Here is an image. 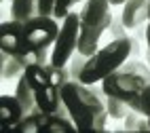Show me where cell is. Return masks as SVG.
Wrapping results in <instances>:
<instances>
[{
  "instance_id": "1",
  "label": "cell",
  "mask_w": 150,
  "mask_h": 133,
  "mask_svg": "<svg viewBox=\"0 0 150 133\" xmlns=\"http://www.w3.org/2000/svg\"><path fill=\"white\" fill-rule=\"evenodd\" d=\"M99 83L85 85L81 80H68L62 89V101L68 106L76 131H104L108 120L106 91Z\"/></svg>"
},
{
  "instance_id": "2",
  "label": "cell",
  "mask_w": 150,
  "mask_h": 133,
  "mask_svg": "<svg viewBox=\"0 0 150 133\" xmlns=\"http://www.w3.org/2000/svg\"><path fill=\"white\" fill-rule=\"evenodd\" d=\"M148 85H150L148 64L131 57L102 80V87L108 95L121 97L129 104L133 112H139V114H144V91L148 89Z\"/></svg>"
},
{
  "instance_id": "3",
  "label": "cell",
  "mask_w": 150,
  "mask_h": 133,
  "mask_svg": "<svg viewBox=\"0 0 150 133\" xmlns=\"http://www.w3.org/2000/svg\"><path fill=\"white\" fill-rule=\"evenodd\" d=\"M59 34V25L55 17H42L38 15L32 21L23 23V32L19 38V45L15 49V57L25 68L30 66H47L51 61L49 49H53Z\"/></svg>"
},
{
  "instance_id": "4",
  "label": "cell",
  "mask_w": 150,
  "mask_h": 133,
  "mask_svg": "<svg viewBox=\"0 0 150 133\" xmlns=\"http://www.w3.org/2000/svg\"><path fill=\"white\" fill-rule=\"evenodd\" d=\"M25 78L32 85L38 108L42 112H53L62 104V89L70 80L66 66H55L49 61L47 66H30L25 68Z\"/></svg>"
},
{
  "instance_id": "5",
  "label": "cell",
  "mask_w": 150,
  "mask_h": 133,
  "mask_svg": "<svg viewBox=\"0 0 150 133\" xmlns=\"http://www.w3.org/2000/svg\"><path fill=\"white\" fill-rule=\"evenodd\" d=\"M135 51H137V42L131 36L129 38H112L106 47L97 49L93 55L87 57L81 83H85V85L102 83L108 74H112L114 70L121 68Z\"/></svg>"
},
{
  "instance_id": "6",
  "label": "cell",
  "mask_w": 150,
  "mask_h": 133,
  "mask_svg": "<svg viewBox=\"0 0 150 133\" xmlns=\"http://www.w3.org/2000/svg\"><path fill=\"white\" fill-rule=\"evenodd\" d=\"M81 38L78 51L83 55H93L99 49V38L108 30L112 19V4L110 0H89L81 8Z\"/></svg>"
},
{
  "instance_id": "7",
  "label": "cell",
  "mask_w": 150,
  "mask_h": 133,
  "mask_svg": "<svg viewBox=\"0 0 150 133\" xmlns=\"http://www.w3.org/2000/svg\"><path fill=\"white\" fill-rule=\"evenodd\" d=\"M78 38H81V15L70 11L64 17V23L59 25L57 40L51 49V64L68 66L70 57L78 51Z\"/></svg>"
},
{
  "instance_id": "8",
  "label": "cell",
  "mask_w": 150,
  "mask_h": 133,
  "mask_svg": "<svg viewBox=\"0 0 150 133\" xmlns=\"http://www.w3.org/2000/svg\"><path fill=\"white\" fill-rule=\"evenodd\" d=\"M17 131H23V133H30V131H38V133H66V131H74L76 125L68 118H62L57 114H49V112H42V110H36L34 114H28L23 116V120L15 127Z\"/></svg>"
},
{
  "instance_id": "9",
  "label": "cell",
  "mask_w": 150,
  "mask_h": 133,
  "mask_svg": "<svg viewBox=\"0 0 150 133\" xmlns=\"http://www.w3.org/2000/svg\"><path fill=\"white\" fill-rule=\"evenodd\" d=\"M23 116H25L23 106L15 95L0 97V125H2V129H15L23 120Z\"/></svg>"
},
{
  "instance_id": "10",
  "label": "cell",
  "mask_w": 150,
  "mask_h": 133,
  "mask_svg": "<svg viewBox=\"0 0 150 133\" xmlns=\"http://www.w3.org/2000/svg\"><path fill=\"white\" fill-rule=\"evenodd\" d=\"M150 17V0H125L123 4V21L129 30L144 25Z\"/></svg>"
},
{
  "instance_id": "11",
  "label": "cell",
  "mask_w": 150,
  "mask_h": 133,
  "mask_svg": "<svg viewBox=\"0 0 150 133\" xmlns=\"http://www.w3.org/2000/svg\"><path fill=\"white\" fill-rule=\"evenodd\" d=\"M23 32V23L19 21H2V34H0V51H8L15 53V49L19 45V38Z\"/></svg>"
},
{
  "instance_id": "12",
  "label": "cell",
  "mask_w": 150,
  "mask_h": 133,
  "mask_svg": "<svg viewBox=\"0 0 150 133\" xmlns=\"http://www.w3.org/2000/svg\"><path fill=\"white\" fill-rule=\"evenodd\" d=\"M25 74V66L13 53L0 51V76L4 80H19Z\"/></svg>"
},
{
  "instance_id": "13",
  "label": "cell",
  "mask_w": 150,
  "mask_h": 133,
  "mask_svg": "<svg viewBox=\"0 0 150 133\" xmlns=\"http://www.w3.org/2000/svg\"><path fill=\"white\" fill-rule=\"evenodd\" d=\"M15 97H17L19 101H21L25 116H28V114H34L36 110H40V108H38V101H36V95H34V89H32V85L28 83L25 74L17 80V87H15Z\"/></svg>"
},
{
  "instance_id": "14",
  "label": "cell",
  "mask_w": 150,
  "mask_h": 133,
  "mask_svg": "<svg viewBox=\"0 0 150 133\" xmlns=\"http://www.w3.org/2000/svg\"><path fill=\"white\" fill-rule=\"evenodd\" d=\"M38 17V0H11V19L28 23Z\"/></svg>"
},
{
  "instance_id": "15",
  "label": "cell",
  "mask_w": 150,
  "mask_h": 133,
  "mask_svg": "<svg viewBox=\"0 0 150 133\" xmlns=\"http://www.w3.org/2000/svg\"><path fill=\"white\" fill-rule=\"evenodd\" d=\"M123 131L127 133H148L150 131V120L146 114H139V112H129L125 116V127Z\"/></svg>"
},
{
  "instance_id": "16",
  "label": "cell",
  "mask_w": 150,
  "mask_h": 133,
  "mask_svg": "<svg viewBox=\"0 0 150 133\" xmlns=\"http://www.w3.org/2000/svg\"><path fill=\"white\" fill-rule=\"evenodd\" d=\"M106 108H108V114L112 118H116V120H125V116L131 112V108H129L127 101H123L121 97H114V95H108L106 97Z\"/></svg>"
},
{
  "instance_id": "17",
  "label": "cell",
  "mask_w": 150,
  "mask_h": 133,
  "mask_svg": "<svg viewBox=\"0 0 150 133\" xmlns=\"http://www.w3.org/2000/svg\"><path fill=\"white\" fill-rule=\"evenodd\" d=\"M108 32L112 38H129V28L123 21V8L121 11H112V19H110Z\"/></svg>"
},
{
  "instance_id": "18",
  "label": "cell",
  "mask_w": 150,
  "mask_h": 133,
  "mask_svg": "<svg viewBox=\"0 0 150 133\" xmlns=\"http://www.w3.org/2000/svg\"><path fill=\"white\" fill-rule=\"evenodd\" d=\"M85 64H87V55H83L81 51H76V53L70 57L68 61V74H70V80H81L83 76V70H85Z\"/></svg>"
},
{
  "instance_id": "19",
  "label": "cell",
  "mask_w": 150,
  "mask_h": 133,
  "mask_svg": "<svg viewBox=\"0 0 150 133\" xmlns=\"http://www.w3.org/2000/svg\"><path fill=\"white\" fill-rule=\"evenodd\" d=\"M76 2H81V0H55V11H53V17H55V19H64V17L70 13L72 4H76Z\"/></svg>"
},
{
  "instance_id": "20",
  "label": "cell",
  "mask_w": 150,
  "mask_h": 133,
  "mask_svg": "<svg viewBox=\"0 0 150 133\" xmlns=\"http://www.w3.org/2000/svg\"><path fill=\"white\" fill-rule=\"evenodd\" d=\"M53 11H55V0H38V15L53 17Z\"/></svg>"
},
{
  "instance_id": "21",
  "label": "cell",
  "mask_w": 150,
  "mask_h": 133,
  "mask_svg": "<svg viewBox=\"0 0 150 133\" xmlns=\"http://www.w3.org/2000/svg\"><path fill=\"white\" fill-rule=\"evenodd\" d=\"M144 114H146L148 120H150V85H148V89L144 91Z\"/></svg>"
},
{
  "instance_id": "22",
  "label": "cell",
  "mask_w": 150,
  "mask_h": 133,
  "mask_svg": "<svg viewBox=\"0 0 150 133\" xmlns=\"http://www.w3.org/2000/svg\"><path fill=\"white\" fill-rule=\"evenodd\" d=\"M146 47H150V19H148V25H146Z\"/></svg>"
},
{
  "instance_id": "23",
  "label": "cell",
  "mask_w": 150,
  "mask_h": 133,
  "mask_svg": "<svg viewBox=\"0 0 150 133\" xmlns=\"http://www.w3.org/2000/svg\"><path fill=\"white\" fill-rule=\"evenodd\" d=\"M110 4H112V6H123L125 0H110Z\"/></svg>"
},
{
  "instance_id": "24",
  "label": "cell",
  "mask_w": 150,
  "mask_h": 133,
  "mask_svg": "<svg viewBox=\"0 0 150 133\" xmlns=\"http://www.w3.org/2000/svg\"><path fill=\"white\" fill-rule=\"evenodd\" d=\"M146 64H148V68H150V47H146Z\"/></svg>"
},
{
  "instance_id": "25",
  "label": "cell",
  "mask_w": 150,
  "mask_h": 133,
  "mask_svg": "<svg viewBox=\"0 0 150 133\" xmlns=\"http://www.w3.org/2000/svg\"><path fill=\"white\" fill-rule=\"evenodd\" d=\"M81 2H83V4H85V2H89V0H81Z\"/></svg>"
},
{
  "instance_id": "26",
  "label": "cell",
  "mask_w": 150,
  "mask_h": 133,
  "mask_svg": "<svg viewBox=\"0 0 150 133\" xmlns=\"http://www.w3.org/2000/svg\"><path fill=\"white\" fill-rule=\"evenodd\" d=\"M148 19H150V17H148Z\"/></svg>"
}]
</instances>
